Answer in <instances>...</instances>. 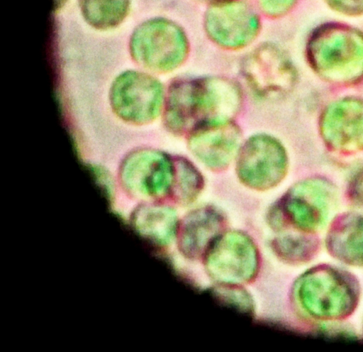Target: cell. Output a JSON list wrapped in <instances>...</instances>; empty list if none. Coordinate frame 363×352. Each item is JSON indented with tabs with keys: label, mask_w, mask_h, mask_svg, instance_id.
Listing matches in <instances>:
<instances>
[{
	"label": "cell",
	"mask_w": 363,
	"mask_h": 352,
	"mask_svg": "<svg viewBox=\"0 0 363 352\" xmlns=\"http://www.w3.org/2000/svg\"><path fill=\"white\" fill-rule=\"evenodd\" d=\"M219 302L247 314L254 312L253 301L248 292L239 285L219 284L211 290Z\"/></svg>",
	"instance_id": "ffe728a7"
},
{
	"label": "cell",
	"mask_w": 363,
	"mask_h": 352,
	"mask_svg": "<svg viewBox=\"0 0 363 352\" xmlns=\"http://www.w3.org/2000/svg\"><path fill=\"white\" fill-rule=\"evenodd\" d=\"M334 12L344 16L355 18L363 16V0H324Z\"/></svg>",
	"instance_id": "44dd1931"
},
{
	"label": "cell",
	"mask_w": 363,
	"mask_h": 352,
	"mask_svg": "<svg viewBox=\"0 0 363 352\" xmlns=\"http://www.w3.org/2000/svg\"><path fill=\"white\" fill-rule=\"evenodd\" d=\"M85 20L93 27L111 28L125 17L129 0H79Z\"/></svg>",
	"instance_id": "e0dca14e"
},
{
	"label": "cell",
	"mask_w": 363,
	"mask_h": 352,
	"mask_svg": "<svg viewBox=\"0 0 363 352\" xmlns=\"http://www.w3.org/2000/svg\"><path fill=\"white\" fill-rule=\"evenodd\" d=\"M176 177L171 198L176 203L187 205L201 194L204 180L196 167L188 159L175 156Z\"/></svg>",
	"instance_id": "ac0fdd59"
},
{
	"label": "cell",
	"mask_w": 363,
	"mask_h": 352,
	"mask_svg": "<svg viewBox=\"0 0 363 352\" xmlns=\"http://www.w3.org/2000/svg\"><path fill=\"white\" fill-rule=\"evenodd\" d=\"M241 70L251 89L262 97H278L289 92L296 79L295 67L279 46L264 43L243 59Z\"/></svg>",
	"instance_id": "30bf717a"
},
{
	"label": "cell",
	"mask_w": 363,
	"mask_h": 352,
	"mask_svg": "<svg viewBox=\"0 0 363 352\" xmlns=\"http://www.w3.org/2000/svg\"><path fill=\"white\" fill-rule=\"evenodd\" d=\"M298 0H259L262 11L271 18H278L289 12Z\"/></svg>",
	"instance_id": "7402d4cb"
},
{
	"label": "cell",
	"mask_w": 363,
	"mask_h": 352,
	"mask_svg": "<svg viewBox=\"0 0 363 352\" xmlns=\"http://www.w3.org/2000/svg\"><path fill=\"white\" fill-rule=\"evenodd\" d=\"M320 131L334 150L352 153L363 149V101L346 98L330 104L323 112Z\"/></svg>",
	"instance_id": "7c38bea8"
},
{
	"label": "cell",
	"mask_w": 363,
	"mask_h": 352,
	"mask_svg": "<svg viewBox=\"0 0 363 352\" xmlns=\"http://www.w3.org/2000/svg\"><path fill=\"white\" fill-rule=\"evenodd\" d=\"M287 169L286 150L272 136H252L238 152L237 176L252 189L265 191L276 187L285 177Z\"/></svg>",
	"instance_id": "52a82bcc"
},
{
	"label": "cell",
	"mask_w": 363,
	"mask_h": 352,
	"mask_svg": "<svg viewBox=\"0 0 363 352\" xmlns=\"http://www.w3.org/2000/svg\"><path fill=\"white\" fill-rule=\"evenodd\" d=\"M272 248L281 260L292 264L308 261L318 249V240L308 235H285L275 238Z\"/></svg>",
	"instance_id": "d6986e66"
},
{
	"label": "cell",
	"mask_w": 363,
	"mask_h": 352,
	"mask_svg": "<svg viewBox=\"0 0 363 352\" xmlns=\"http://www.w3.org/2000/svg\"><path fill=\"white\" fill-rule=\"evenodd\" d=\"M203 1L208 2L211 5V4H217L228 2L230 1H233V0H203Z\"/></svg>",
	"instance_id": "603a6c76"
},
{
	"label": "cell",
	"mask_w": 363,
	"mask_h": 352,
	"mask_svg": "<svg viewBox=\"0 0 363 352\" xmlns=\"http://www.w3.org/2000/svg\"><path fill=\"white\" fill-rule=\"evenodd\" d=\"M164 99L160 82L145 73L128 71L118 76L110 92L114 112L123 121L143 125L159 115Z\"/></svg>",
	"instance_id": "9c48e42d"
},
{
	"label": "cell",
	"mask_w": 363,
	"mask_h": 352,
	"mask_svg": "<svg viewBox=\"0 0 363 352\" xmlns=\"http://www.w3.org/2000/svg\"><path fill=\"white\" fill-rule=\"evenodd\" d=\"M203 24L208 38L228 50H238L248 45L261 28L256 11L239 0L211 4L205 13Z\"/></svg>",
	"instance_id": "8fae6325"
},
{
	"label": "cell",
	"mask_w": 363,
	"mask_h": 352,
	"mask_svg": "<svg viewBox=\"0 0 363 352\" xmlns=\"http://www.w3.org/2000/svg\"><path fill=\"white\" fill-rule=\"evenodd\" d=\"M132 222L143 237L162 246L172 241L179 223L175 211L162 204H145L138 207L133 213Z\"/></svg>",
	"instance_id": "2e32d148"
},
{
	"label": "cell",
	"mask_w": 363,
	"mask_h": 352,
	"mask_svg": "<svg viewBox=\"0 0 363 352\" xmlns=\"http://www.w3.org/2000/svg\"><path fill=\"white\" fill-rule=\"evenodd\" d=\"M335 188L319 179L303 180L292 186L269 211L274 226L286 224L312 233L320 229L335 206Z\"/></svg>",
	"instance_id": "277c9868"
},
{
	"label": "cell",
	"mask_w": 363,
	"mask_h": 352,
	"mask_svg": "<svg viewBox=\"0 0 363 352\" xmlns=\"http://www.w3.org/2000/svg\"><path fill=\"white\" fill-rule=\"evenodd\" d=\"M225 224L223 214L213 207L192 210L178 223L176 236L180 252L189 259L204 256L223 233Z\"/></svg>",
	"instance_id": "5bb4252c"
},
{
	"label": "cell",
	"mask_w": 363,
	"mask_h": 352,
	"mask_svg": "<svg viewBox=\"0 0 363 352\" xmlns=\"http://www.w3.org/2000/svg\"><path fill=\"white\" fill-rule=\"evenodd\" d=\"M312 69L324 79L350 84L363 77V33L340 22L317 26L306 43Z\"/></svg>",
	"instance_id": "7a4b0ae2"
},
{
	"label": "cell",
	"mask_w": 363,
	"mask_h": 352,
	"mask_svg": "<svg viewBox=\"0 0 363 352\" xmlns=\"http://www.w3.org/2000/svg\"><path fill=\"white\" fill-rule=\"evenodd\" d=\"M175 177V156L150 149L130 153L120 169V179L124 188L140 197H171Z\"/></svg>",
	"instance_id": "ba28073f"
},
{
	"label": "cell",
	"mask_w": 363,
	"mask_h": 352,
	"mask_svg": "<svg viewBox=\"0 0 363 352\" xmlns=\"http://www.w3.org/2000/svg\"><path fill=\"white\" fill-rule=\"evenodd\" d=\"M326 247L340 261L363 265V216L347 213L337 216L328 229Z\"/></svg>",
	"instance_id": "9a60e30c"
},
{
	"label": "cell",
	"mask_w": 363,
	"mask_h": 352,
	"mask_svg": "<svg viewBox=\"0 0 363 352\" xmlns=\"http://www.w3.org/2000/svg\"><path fill=\"white\" fill-rule=\"evenodd\" d=\"M188 137L191 153L206 167L219 172L228 167L238 151L241 132L230 121L199 129Z\"/></svg>",
	"instance_id": "4fadbf2b"
},
{
	"label": "cell",
	"mask_w": 363,
	"mask_h": 352,
	"mask_svg": "<svg viewBox=\"0 0 363 352\" xmlns=\"http://www.w3.org/2000/svg\"><path fill=\"white\" fill-rule=\"evenodd\" d=\"M241 104L240 87L231 79L221 77L180 79L169 87L164 123L171 133L189 136L206 126L232 121Z\"/></svg>",
	"instance_id": "6da1fadb"
},
{
	"label": "cell",
	"mask_w": 363,
	"mask_h": 352,
	"mask_svg": "<svg viewBox=\"0 0 363 352\" xmlns=\"http://www.w3.org/2000/svg\"><path fill=\"white\" fill-rule=\"evenodd\" d=\"M203 258L208 274L218 284L248 283L258 273L257 248L248 235L239 231L220 234Z\"/></svg>",
	"instance_id": "8992f818"
},
{
	"label": "cell",
	"mask_w": 363,
	"mask_h": 352,
	"mask_svg": "<svg viewBox=\"0 0 363 352\" xmlns=\"http://www.w3.org/2000/svg\"><path fill=\"white\" fill-rule=\"evenodd\" d=\"M297 299L311 316L325 320L349 316L357 302V292L351 278L326 265L303 274L296 285Z\"/></svg>",
	"instance_id": "3957f363"
},
{
	"label": "cell",
	"mask_w": 363,
	"mask_h": 352,
	"mask_svg": "<svg viewBox=\"0 0 363 352\" xmlns=\"http://www.w3.org/2000/svg\"><path fill=\"white\" fill-rule=\"evenodd\" d=\"M189 50L188 38L176 23L164 18L148 20L134 31L130 52L141 66L157 72H168L179 67Z\"/></svg>",
	"instance_id": "5b68a950"
},
{
	"label": "cell",
	"mask_w": 363,
	"mask_h": 352,
	"mask_svg": "<svg viewBox=\"0 0 363 352\" xmlns=\"http://www.w3.org/2000/svg\"><path fill=\"white\" fill-rule=\"evenodd\" d=\"M55 6H59L63 4V2L66 0H55Z\"/></svg>",
	"instance_id": "cb8c5ba5"
}]
</instances>
